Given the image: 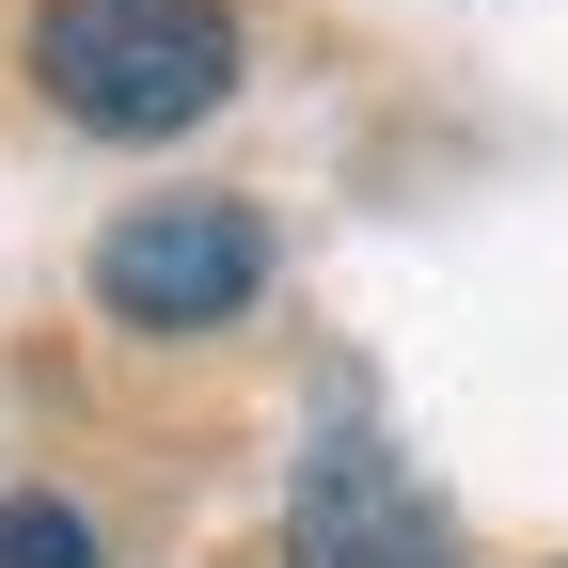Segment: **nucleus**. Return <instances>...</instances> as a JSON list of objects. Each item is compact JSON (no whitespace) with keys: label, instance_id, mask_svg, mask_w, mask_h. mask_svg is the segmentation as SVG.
Instances as JSON below:
<instances>
[{"label":"nucleus","instance_id":"f257e3e1","mask_svg":"<svg viewBox=\"0 0 568 568\" xmlns=\"http://www.w3.org/2000/svg\"><path fill=\"white\" fill-rule=\"evenodd\" d=\"M32 80L95 142H174V126H205L237 95V17L222 0H48L32 17Z\"/></svg>","mask_w":568,"mask_h":568},{"label":"nucleus","instance_id":"f03ea898","mask_svg":"<svg viewBox=\"0 0 568 568\" xmlns=\"http://www.w3.org/2000/svg\"><path fill=\"white\" fill-rule=\"evenodd\" d=\"M253 284H268V222L222 205V190L126 205V222L95 237V301L126 332H222V316H253Z\"/></svg>","mask_w":568,"mask_h":568},{"label":"nucleus","instance_id":"7ed1b4c3","mask_svg":"<svg viewBox=\"0 0 568 568\" xmlns=\"http://www.w3.org/2000/svg\"><path fill=\"white\" fill-rule=\"evenodd\" d=\"M284 568H458V537L395 474V443L316 426V443H301V489H284Z\"/></svg>","mask_w":568,"mask_h":568},{"label":"nucleus","instance_id":"20e7f679","mask_svg":"<svg viewBox=\"0 0 568 568\" xmlns=\"http://www.w3.org/2000/svg\"><path fill=\"white\" fill-rule=\"evenodd\" d=\"M0 568H95V521L32 489V506H0Z\"/></svg>","mask_w":568,"mask_h":568}]
</instances>
